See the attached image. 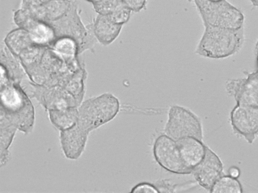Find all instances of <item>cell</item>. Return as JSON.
<instances>
[{"mask_svg": "<svg viewBox=\"0 0 258 193\" xmlns=\"http://www.w3.org/2000/svg\"><path fill=\"white\" fill-rule=\"evenodd\" d=\"M87 1L93 2L95 1V0H87Z\"/></svg>", "mask_w": 258, "mask_h": 193, "instance_id": "cell-27", "label": "cell"}, {"mask_svg": "<svg viewBox=\"0 0 258 193\" xmlns=\"http://www.w3.org/2000/svg\"><path fill=\"white\" fill-rule=\"evenodd\" d=\"M254 52L256 60V66L257 69L256 71H258V40L255 43Z\"/></svg>", "mask_w": 258, "mask_h": 193, "instance_id": "cell-25", "label": "cell"}, {"mask_svg": "<svg viewBox=\"0 0 258 193\" xmlns=\"http://www.w3.org/2000/svg\"><path fill=\"white\" fill-rule=\"evenodd\" d=\"M1 117L25 134L32 131L34 108L29 96L18 83L9 80L1 83Z\"/></svg>", "mask_w": 258, "mask_h": 193, "instance_id": "cell-1", "label": "cell"}, {"mask_svg": "<svg viewBox=\"0 0 258 193\" xmlns=\"http://www.w3.org/2000/svg\"><path fill=\"white\" fill-rule=\"evenodd\" d=\"M4 42L7 48L15 56H19L25 49L34 44L28 31L20 27L8 33Z\"/></svg>", "mask_w": 258, "mask_h": 193, "instance_id": "cell-15", "label": "cell"}, {"mask_svg": "<svg viewBox=\"0 0 258 193\" xmlns=\"http://www.w3.org/2000/svg\"><path fill=\"white\" fill-rule=\"evenodd\" d=\"M33 97L48 111L79 106L74 96L59 85L47 87L36 84Z\"/></svg>", "mask_w": 258, "mask_h": 193, "instance_id": "cell-8", "label": "cell"}, {"mask_svg": "<svg viewBox=\"0 0 258 193\" xmlns=\"http://www.w3.org/2000/svg\"><path fill=\"white\" fill-rule=\"evenodd\" d=\"M122 3L132 12L138 13L146 9L147 0H122Z\"/></svg>", "mask_w": 258, "mask_h": 193, "instance_id": "cell-21", "label": "cell"}, {"mask_svg": "<svg viewBox=\"0 0 258 193\" xmlns=\"http://www.w3.org/2000/svg\"><path fill=\"white\" fill-rule=\"evenodd\" d=\"M228 87L240 98L258 99V71L247 73L242 80L229 82Z\"/></svg>", "mask_w": 258, "mask_h": 193, "instance_id": "cell-14", "label": "cell"}, {"mask_svg": "<svg viewBox=\"0 0 258 193\" xmlns=\"http://www.w3.org/2000/svg\"><path fill=\"white\" fill-rule=\"evenodd\" d=\"M222 170V163L219 158L206 147L204 158L194 168L192 173L200 185L206 189H211L220 177Z\"/></svg>", "mask_w": 258, "mask_h": 193, "instance_id": "cell-10", "label": "cell"}, {"mask_svg": "<svg viewBox=\"0 0 258 193\" xmlns=\"http://www.w3.org/2000/svg\"><path fill=\"white\" fill-rule=\"evenodd\" d=\"M122 25L113 22L107 15L98 14L92 26L95 39L101 44L107 46L119 36Z\"/></svg>", "mask_w": 258, "mask_h": 193, "instance_id": "cell-13", "label": "cell"}, {"mask_svg": "<svg viewBox=\"0 0 258 193\" xmlns=\"http://www.w3.org/2000/svg\"><path fill=\"white\" fill-rule=\"evenodd\" d=\"M132 192H150V193H157L159 192L158 188L153 184L143 182L137 184L134 186L131 191Z\"/></svg>", "mask_w": 258, "mask_h": 193, "instance_id": "cell-22", "label": "cell"}, {"mask_svg": "<svg viewBox=\"0 0 258 193\" xmlns=\"http://www.w3.org/2000/svg\"><path fill=\"white\" fill-rule=\"evenodd\" d=\"M98 14L108 15L122 4V0H95L92 2Z\"/></svg>", "mask_w": 258, "mask_h": 193, "instance_id": "cell-19", "label": "cell"}, {"mask_svg": "<svg viewBox=\"0 0 258 193\" xmlns=\"http://www.w3.org/2000/svg\"><path fill=\"white\" fill-rule=\"evenodd\" d=\"M72 4L70 0H51L40 5L24 8L35 19L50 23L64 15Z\"/></svg>", "mask_w": 258, "mask_h": 193, "instance_id": "cell-11", "label": "cell"}, {"mask_svg": "<svg viewBox=\"0 0 258 193\" xmlns=\"http://www.w3.org/2000/svg\"><path fill=\"white\" fill-rule=\"evenodd\" d=\"M14 21L20 28L28 31L35 45L47 47L51 45L56 39L54 29L49 23L35 19L25 8L15 12Z\"/></svg>", "mask_w": 258, "mask_h": 193, "instance_id": "cell-7", "label": "cell"}, {"mask_svg": "<svg viewBox=\"0 0 258 193\" xmlns=\"http://www.w3.org/2000/svg\"><path fill=\"white\" fill-rule=\"evenodd\" d=\"M51 0H22L23 8H27L43 4Z\"/></svg>", "mask_w": 258, "mask_h": 193, "instance_id": "cell-23", "label": "cell"}, {"mask_svg": "<svg viewBox=\"0 0 258 193\" xmlns=\"http://www.w3.org/2000/svg\"><path fill=\"white\" fill-rule=\"evenodd\" d=\"M244 40L243 27L230 29L205 26L195 53L211 59L227 58L239 52Z\"/></svg>", "mask_w": 258, "mask_h": 193, "instance_id": "cell-2", "label": "cell"}, {"mask_svg": "<svg viewBox=\"0 0 258 193\" xmlns=\"http://www.w3.org/2000/svg\"><path fill=\"white\" fill-rule=\"evenodd\" d=\"M119 108L118 99L109 92L88 99L78 108L77 124L89 133L113 119Z\"/></svg>", "mask_w": 258, "mask_h": 193, "instance_id": "cell-3", "label": "cell"}, {"mask_svg": "<svg viewBox=\"0 0 258 193\" xmlns=\"http://www.w3.org/2000/svg\"><path fill=\"white\" fill-rule=\"evenodd\" d=\"M51 46V48L68 64L74 65L73 64L79 52V45L74 38L61 36L56 39Z\"/></svg>", "mask_w": 258, "mask_h": 193, "instance_id": "cell-16", "label": "cell"}, {"mask_svg": "<svg viewBox=\"0 0 258 193\" xmlns=\"http://www.w3.org/2000/svg\"><path fill=\"white\" fill-rule=\"evenodd\" d=\"M204 26L230 29L243 27L242 12L226 0H192Z\"/></svg>", "mask_w": 258, "mask_h": 193, "instance_id": "cell-4", "label": "cell"}, {"mask_svg": "<svg viewBox=\"0 0 258 193\" xmlns=\"http://www.w3.org/2000/svg\"><path fill=\"white\" fill-rule=\"evenodd\" d=\"M176 142L183 163L192 171L204 158L206 147L201 140L192 137L181 138Z\"/></svg>", "mask_w": 258, "mask_h": 193, "instance_id": "cell-12", "label": "cell"}, {"mask_svg": "<svg viewBox=\"0 0 258 193\" xmlns=\"http://www.w3.org/2000/svg\"><path fill=\"white\" fill-rule=\"evenodd\" d=\"M229 173L232 177L236 178L239 175V170L237 168L232 167L229 169Z\"/></svg>", "mask_w": 258, "mask_h": 193, "instance_id": "cell-24", "label": "cell"}, {"mask_svg": "<svg viewBox=\"0 0 258 193\" xmlns=\"http://www.w3.org/2000/svg\"><path fill=\"white\" fill-rule=\"evenodd\" d=\"M153 154L157 162L170 172L185 174L192 172L183 163L176 141L166 135H161L156 139Z\"/></svg>", "mask_w": 258, "mask_h": 193, "instance_id": "cell-6", "label": "cell"}, {"mask_svg": "<svg viewBox=\"0 0 258 193\" xmlns=\"http://www.w3.org/2000/svg\"><path fill=\"white\" fill-rule=\"evenodd\" d=\"M165 132L166 135L175 141L186 137L202 140L203 137L199 118L189 110L179 106L170 108Z\"/></svg>", "mask_w": 258, "mask_h": 193, "instance_id": "cell-5", "label": "cell"}, {"mask_svg": "<svg viewBox=\"0 0 258 193\" xmlns=\"http://www.w3.org/2000/svg\"><path fill=\"white\" fill-rule=\"evenodd\" d=\"M187 1L189 2H191L192 1V0H187Z\"/></svg>", "mask_w": 258, "mask_h": 193, "instance_id": "cell-28", "label": "cell"}, {"mask_svg": "<svg viewBox=\"0 0 258 193\" xmlns=\"http://www.w3.org/2000/svg\"><path fill=\"white\" fill-rule=\"evenodd\" d=\"M78 107H71L63 110H48L49 120L59 131L72 127L78 122Z\"/></svg>", "mask_w": 258, "mask_h": 193, "instance_id": "cell-17", "label": "cell"}, {"mask_svg": "<svg viewBox=\"0 0 258 193\" xmlns=\"http://www.w3.org/2000/svg\"><path fill=\"white\" fill-rule=\"evenodd\" d=\"M132 11L123 3L107 16L114 23L122 25L130 20Z\"/></svg>", "mask_w": 258, "mask_h": 193, "instance_id": "cell-20", "label": "cell"}, {"mask_svg": "<svg viewBox=\"0 0 258 193\" xmlns=\"http://www.w3.org/2000/svg\"><path fill=\"white\" fill-rule=\"evenodd\" d=\"M212 1H220V0H212Z\"/></svg>", "mask_w": 258, "mask_h": 193, "instance_id": "cell-29", "label": "cell"}, {"mask_svg": "<svg viewBox=\"0 0 258 193\" xmlns=\"http://www.w3.org/2000/svg\"><path fill=\"white\" fill-rule=\"evenodd\" d=\"M89 134L77 123L69 129L60 131V143L66 158L76 160L82 155L85 149Z\"/></svg>", "mask_w": 258, "mask_h": 193, "instance_id": "cell-9", "label": "cell"}, {"mask_svg": "<svg viewBox=\"0 0 258 193\" xmlns=\"http://www.w3.org/2000/svg\"><path fill=\"white\" fill-rule=\"evenodd\" d=\"M251 3L252 4V5L253 6H256V4H257V2H258V0H249Z\"/></svg>", "mask_w": 258, "mask_h": 193, "instance_id": "cell-26", "label": "cell"}, {"mask_svg": "<svg viewBox=\"0 0 258 193\" xmlns=\"http://www.w3.org/2000/svg\"><path fill=\"white\" fill-rule=\"evenodd\" d=\"M211 192L214 193H239L241 192L239 182L233 177H219L211 188Z\"/></svg>", "mask_w": 258, "mask_h": 193, "instance_id": "cell-18", "label": "cell"}]
</instances>
